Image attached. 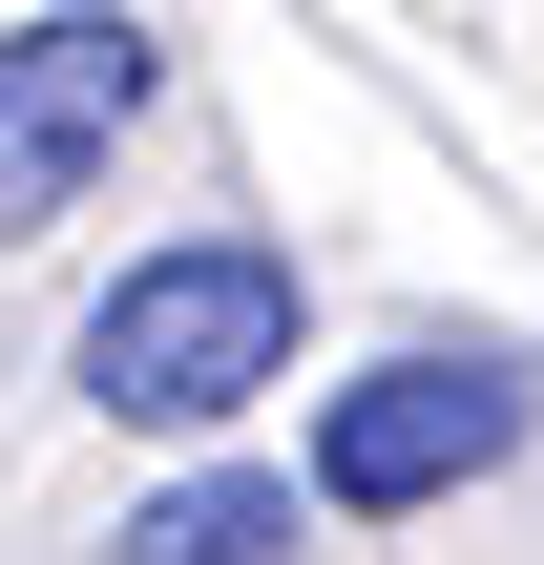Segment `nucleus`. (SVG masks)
<instances>
[{
    "mask_svg": "<svg viewBox=\"0 0 544 565\" xmlns=\"http://www.w3.org/2000/svg\"><path fill=\"white\" fill-rule=\"evenodd\" d=\"M294 377V252L273 231H168L84 294V398L147 419V440H210Z\"/></svg>",
    "mask_w": 544,
    "mask_h": 565,
    "instance_id": "1",
    "label": "nucleus"
},
{
    "mask_svg": "<svg viewBox=\"0 0 544 565\" xmlns=\"http://www.w3.org/2000/svg\"><path fill=\"white\" fill-rule=\"evenodd\" d=\"M524 419H544V377L503 335H398L377 377L314 398V503H335V524H419V503H461L482 461H524Z\"/></svg>",
    "mask_w": 544,
    "mask_h": 565,
    "instance_id": "2",
    "label": "nucleus"
},
{
    "mask_svg": "<svg viewBox=\"0 0 544 565\" xmlns=\"http://www.w3.org/2000/svg\"><path fill=\"white\" fill-rule=\"evenodd\" d=\"M147 105H168V42H147L126 0H42V21H0V231H63V210L126 168Z\"/></svg>",
    "mask_w": 544,
    "mask_h": 565,
    "instance_id": "3",
    "label": "nucleus"
},
{
    "mask_svg": "<svg viewBox=\"0 0 544 565\" xmlns=\"http://www.w3.org/2000/svg\"><path fill=\"white\" fill-rule=\"evenodd\" d=\"M126 565H294V482H252V461H210V482H168Z\"/></svg>",
    "mask_w": 544,
    "mask_h": 565,
    "instance_id": "4",
    "label": "nucleus"
}]
</instances>
